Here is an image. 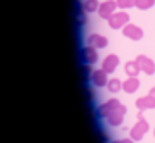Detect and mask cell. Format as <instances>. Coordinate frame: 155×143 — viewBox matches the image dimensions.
Returning a JSON list of instances; mask_svg holds the SVG:
<instances>
[{
    "label": "cell",
    "mask_w": 155,
    "mask_h": 143,
    "mask_svg": "<svg viewBox=\"0 0 155 143\" xmlns=\"http://www.w3.org/2000/svg\"><path fill=\"white\" fill-rule=\"evenodd\" d=\"M98 0H84L83 2V9L84 12H95V11H98Z\"/></svg>",
    "instance_id": "cell-16"
},
{
    "label": "cell",
    "mask_w": 155,
    "mask_h": 143,
    "mask_svg": "<svg viewBox=\"0 0 155 143\" xmlns=\"http://www.w3.org/2000/svg\"><path fill=\"white\" fill-rule=\"evenodd\" d=\"M112 143H134L131 138H122V140H116V141H112Z\"/></svg>",
    "instance_id": "cell-19"
},
{
    "label": "cell",
    "mask_w": 155,
    "mask_h": 143,
    "mask_svg": "<svg viewBox=\"0 0 155 143\" xmlns=\"http://www.w3.org/2000/svg\"><path fill=\"white\" fill-rule=\"evenodd\" d=\"M88 45H91V47H95V48H104V47L109 45V40H107L105 36L98 35V33H93V35L88 36Z\"/></svg>",
    "instance_id": "cell-11"
},
{
    "label": "cell",
    "mask_w": 155,
    "mask_h": 143,
    "mask_svg": "<svg viewBox=\"0 0 155 143\" xmlns=\"http://www.w3.org/2000/svg\"><path fill=\"white\" fill-rule=\"evenodd\" d=\"M91 83H93L95 86H107V83H109L107 72L104 71V69H97V71H93V74H91Z\"/></svg>",
    "instance_id": "cell-10"
},
{
    "label": "cell",
    "mask_w": 155,
    "mask_h": 143,
    "mask_svg": "<svg viewBox=\"0 0 155 143\" xmlns=\"http://www.w3.org/2000/svg\"><path fill=\"white\" fill-rule=\"evenodd\" d=\"M153 4H155V0H136V7L141 9V11H147L150 7H153Z\"/></svg>",
    "instance_id": "cell-17"
},
{
    "label": "cell",
    "mask_w": 155,
    "mask_h": 143,
    "mask_svg": "<svg viewBox=\"0 0 155 143\" xmlns=\"http://www.w3.org/2000/svg\"><path fill=\"white\" fill-rule=\"evenodd\" d=\"M124 71H126V74H127V78H138V72L141 71L140 69V66L136 64V61H129V62H126L124 64Z\"/></svg>",
    "instance_id": "cell-14"
},
{
    "label": "cell",
    "mask_w": 155,
    "mask_h": 143,
    "mask_svg": "<svg viewBox=\"0 0 155 143\" xmlns=\"http://www.w3.org/2000/svg\"><path fill=\"white\" fill-rule=\"evenodd\" d=\"M141 112H143V110H141ZM141 112H140L138 122H136V124L131 128V131H129V135H131V140H133V141H140V140L145 136V133L148 131V122L141 117Z\"/></svg>",
    "instance_id": "cell-1"
},
{
    "label": "cell",
    "mask_w": 155,
    "mask_h": 143,
    "mask_svg": "<svg viewBox=\"0 0 155 143\" xmlns=\"http://www.w3.org/2000/svg\"><path fill=\"white\" fill-rule=\"evenodd\" d=\"M117 66H119V57H117L116 54H110V55H107L105 57V61L102 62V69L109 74V72L112 71H116Z\"/></svg>",
    "instance_id": "cell-9"
},
{
    "label": "cell",
    "mask_w": 155,
    "mask_h": 143,
    "mask_svg": "<svg viewBox=\"0 0 155 143\" xmlns=\"http://www.w3.org/2000/svg\"><path fill=\"white\" fill-rule=\"evenodd\" d=\"M136 107H138L140 110L155 109V98H153V97H150V95H147V97H141V98L136 100Z\"/></svg>",
    "instance_id": "cell-12"
},
{
    "label": "cell",
    "mask_w": 155,
    "mask_h": 143,
    "mask_svg": "<svg viewBox=\"0 0 155 143\" xmlns=\"http://www.w3.org/2000/svg\"><path fill=\"white\" fill-rule=\"evenodd\" d=\"M136 64H138L140 69H141L145 74H148V76H152L155 72V62L152 61V59H148L147 55H138V57H136Z\"/></svg>",
    "instance_id": "cell-4"
},
{
    "label": "cell",
    "mask_w": 155,
    "mask_h": 143,
    "mask_svg": "<svg viewBox=\"0 0 155 143\" xmlns=\"http://www.w3.org/2000/svg\"><path fill=\"white\" fill-rule=\"evenodd\" d=\"M153 135H155V129H153Z\"/></svg>",
    "instance_id": "cell-21"
},
{
    "label": "cell",
    "mask_w": 155,
    "mask_h": 143,
    "mask_svg": "<svg viewBox=\"0 0 155 143\" xmlns=\"http://www.w3.org/2000/svg\"><path fill=\"white\" fill-rule=\"evenodd\" d=\"M134 5H136V0H117V7L121 9H129Z\"/></svg>",
    "instance_id": "cell-18"
},
{
    "label": "cell",
    "mask_w": 155,
    "mask_h": 143,
    "mask_svg": "<svg viewBox=\"0 0 155 143\" xmlns=\"http://www.w3.org/2000/svg\"><path fill=\"white\" fill-rule=\"evenodd\" d=\"M121 105V102L117 98H110V100H107L105 104H102L98 107V117H102V119H107V117L110 116L112 112L117 109Z\"/></svg>",
    "instance_id": "cell-3"
},
{
    "label": "cell",
    "mask_w": 155,
    "mask_h": 143,
    "mask_svg": "<svg viewBox=\"0 0 155 143\" xmlns=\"http://www.w3.org/2000/svg\"><path fill=\"white\" fill-rule=\"evenodd\" d=\"M138 88H140V79L136 76L127 78L126 81H122V90H124L126 93H134Z\"/></svg>",
    "instance_id": "cell-13"
},
{
    "label": "cell",
    "mask_w": 155,
    "mask_h": 143,
    "mask_svg": "<svg viewBox=\"0 0 155 143\" xmlns=\"http://www.w3.org/2000/svg\"><path fill=\"white\" fill-rule=\"evenodd\" d=\"M124 116H126V107L121 104L110 116L107 117V122H109L110 126H121L122 121H124Z\"/></svg>",
    "instance_id": "cell-5"
},
{
    "label": "cell",
    "mask_w": 155,
    "mask_h": 143,
    "mask_svg": "<svg viewBox=\"0 0 155 143\" xmlns=\"http://www.w3.org/2000/svg\"><path fill=\"white\" fill-rule=\"evenodd\" d=\"M122 33H124V36H127V38H131V40L143 38V29L140 26H136V24H129V22L122 28Z\"/></svg>",
    "instance_id": "cell-8"
},
{
    "label": "cell",
    "mask_w": 155,
    "mask_h": 143,
    "mask_svg": "<svg viewBox=\"0 0 155 143\" xmlns=\"http://www.w3.org/2000/svg\"><path fill=\"white\" fill-rule=\"evenodd\" d=\"M148 95H150V97H153V98H155V86H153V88H152V90H150V91H148Z\"/></svg>",
    "instance_id": "cell-20"
},
{
    "label": "cell",
    "mask_w": 155,
    "mask_h": 143,
    "mask_svg": "<svg viewBox=\"0 0 155 143\" xmlns=\"http://www.w3.org/2000/svg\"><path fill=\"white\" fill-rule=\"evenodd\" d=\"M107 90L110 91V93H117V91H121L122 90V81H119V79H109V83H107Z\"/></svg>",
    "instance_id": "cell-15"
},
{
    "label": "cell",
    "mask_w": 155,
    "mask_h": 143,
    "mask_svg": "<svg viewBox=\"0 0 155 143\" xmlns=\"http://www.w3.org/2000/svg\"><path fill=\"white\" fill-rule=\"evenodd\" d=\"M129 22V14L127 12H114L110 17H109V26L114 28V29H121Z\"/></svg>",
    "instance_id": "cell-2"
},
{
    "label": "cell",
    "mask_w": 155,
    "mask_h": 143,
    "mask_svg": "<svg viewBox=\"0 0 155 143\" xmlns=\"http://www.w3.org/2000/svg\"><path fill=\"white\" fill-rule=\"evenodd\" d=\"M81 59H83V62H84V64H88V66L95 64V62L98 61V54H97V48H95V47H91V45L84 47V48L81 50Z\"/></svg>",
    "instance_id": "cell-7"
},
{
    "label": "cell",
    "mask_w": 155,
    "mask_h": 143,
    "mask_svg": "<svg viewBox=\"0 0 155 143\" xmlns=\"http://www.w3.org/2000/svg\"><path fill=\"white\" fill-rule=\"evenodd\" d=\"M116 9H117V2H114V0H105L104 4H100L98 14H100L102 19H107V21H109V17L116 12Z\"/></svg>",
    "instance_id": "cell-6"
}]
</instances>
